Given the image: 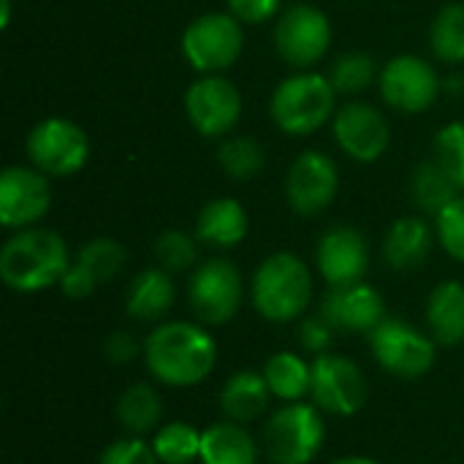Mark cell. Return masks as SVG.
Wrapping results in <instances>:
<instances>
[{"mask_svg":"<svg viewBox=\"0 0 464 464\" xmlns=\"http://www.w3.org/2000/svg\"><path fill=\"white\" fill-rule=\"evenodd\" d=\"M152 381L169 389L201 386L218 367V343L198 321H160L141 356Z\"/></svg>","mask_w":464,"mask_h":464,"instance_id":"cell-1","label":"cell"},{"mask_svg":"<svg viewBox=\"0 0 464 464\" xmlns=\"http://www.w3.org/2000/svg\"><path fill=\"white\" fill-rule=\"evenodd\" d=\"M71 261V250L57 231L38 226L22 228L0 247V280L16 294H38L60 285Z\"/></svg>","mask_w":464,"mask_h":464,"instance_id":"cell-2","label":"cell"},{"mask_svg":"<svg viewBox=\"0 0 464 464\" xmlns=\"http://www.w3.org/2000/svg\"><path fill=\"white\" fill-rule=\"evenodd\" d=\"M250 299L256 313L269 324H294L313 302L310 266L288 250L266 256L250 280Z\"/></svg>","mask_w":464,"mask_h":464,"instance_id":"cell-3","label":"cell"},{"mask_svg":"<svg viewBox=\"0 0 464 464\" xmlns=\"http://www.w3.org/2000/svg\"><path fill=\"white\" fill-rule=\"evenodd\" d=\"M269 114L283 133L310 136L337 114V90L329 76L299 71L275 87Z\"/></svg>","mask_w":464,"mask_h":464,"instance_id":"cell-4","label":"cell"},{"mask_svg":"<svg viewBox=\"0 0 464 464\" xmlns=\"http://www.w3.org/2000/svg\"><path fill=\"white\" fill-rule=\"evenodd\" d=\"M326 443V424L315 405L285 402L261 430V449L272 464H310Z\"/></svg>","mask_w":464,"mask_h":464,"instance_id":"cell-5","label":"cell"},{"mask_svg":"<svg viewBox=\"0 0 464 464\" xmlns=\"http://www.w3.org/2000/svg\"><path fill=\"white\" fill-rule=\"evenodd\" d=\"M372 359L383 372L400 381H419L432 372L438 362V343L430 332L416 329L402 318H383L370 334Z\"/></svg>","mask_w":464,"mask_h":464,"instance_id":"cell-6","label":"cell"},{"mask_svg":"<svg viewBox=\"0 0 464 464\" xmlns=\"http://www.w3.org/2000/svg\"><path fill=\"white\" fill-rule=\"evenodd\" d=\"M242 49L245 30L234 14H201L182 33V57L198 73H223L239 60Z\"/></svg>","mask_w":464,"mask_h":464,"instance_id":"cell-7","label":"cell"},{"mask_svg":"<svg viewBox=\"0 0 464 464\" xmlns=\"http://www.w3.org/2000/svg\"><path fill=\"white\" fill-rule=\"evenodd\" d=\"M245 299V283L234 261H201L188 280V304L198 324L226 326L237 318Z\"/></svg>","mask_w":464,"mask_h":464,"instance_id":"cell-8","label":"cell"},{"mask_svg":"<svg viewBox=\"0 0 464 464\" xmlns=\"http://www.w3.org/2000/svg\"><path fill=\"white\" fill-rule=\"evenodd\" d=\"M370 397L364 370L343 353H321L313 359V386L310 400L321 413L351 419Z\"/></svg>","mask_w":464,"mask_h":464,"instance_id":"cell-9","label":"cell"},{"mask_svg":"<svg viewBox=\"0 0 464 464\" xmlns=\"http://www.w3.org/2000/svg\"><path fill=\"white\" fill-rule=\"evenodd\" d=\"M27 158L46 177H73L87 166L90 139L65 117H46L27 133Z\"/></svg>","mask_w":464,"mask_h":464,"instance_id":"cell-10","label":"cell"},{"mask_svg":"<svg viewBox=\"0 0 464 464\" xmlns=\"http://www.w3.org/2000/svg\"><path fill=\"white\" fill-rule=\"evenodd\" d=\"M332 44V22L313 3L288 5L275 24V49L296 71L321 63Z\"/></svg>","mask_w":464,"mask_h":464,"instance_id":"cell-11","label":"cell"},{"mask_svg":"<svg viewBox=\"0 0 464 464\" xmlns=\"http://www.w3.org/2000/svg\"><path fill=\"white\" fill-rule=\"evenodd\" d=\"M185 114L201 136H228L242 120V95L231 79L204 73L185 92Z\"/></svg>","mask_w":464,"mask_h":464,"instance_id":"cell-12","label":"cell"},{"mask_svg":"<svg viewBox=\"0 0 464 464\" xmlns=\"http://www.w3.org/2000/svg\"><path fill=\"white\" fill-rule=\"evenodd\" d=\"M378 82H381L383 101L402 114L427 111L443 90L435 65L419 54H400L389 60Z\"/></svg>","mask_w":464,"mask_h":464,"instance_id":"cell-13","label":"cell"},{"mask_svg":"<svg viewBox=\"0 0 464 464\" xmlns=\"http://www.w3.org/2000/svg\"><path fill=\"white\" fill-rule=\"evenodd\" d=\"M337 190L340 171L326 152L307 150L291 163L285 177V201L296 215L313 218L326 212L337 198Z\"/></svg>","mask_w":464,"mask_h":464,"instance_id":"cell-14","label":"cell"},{"mask_svg":"<svg viewBox=\"0 0 464 464\" xmlns=\"http://www.w3.org/2000/svg\"><path fill=\"white\" fill-rule=\"evenodd\" d=\"M52 207L49 177L35 166H8L0 174V226L33 228Z\"/></svg>","mask_w":464,"mask_h":464,"instance_id":"cell-15","label":"cell"},{"mask_svg":"<svg viewBox=\"0 0 464 464\" xmlns=\"http://www.w3.org/2000/svg\"><path fill=\"white\" fill-rule=\"evenodd\" d=\"M334 139L348 158L375 163L392 144V128L381 109L364 101H351L334 114Z\"/></svg>","mask_w":464,"mask_h":464,"instance_id":"cell-16","label":"cell"},{"mask_svg":"<svg viewBox=\"0 0 464 464\" xmlns=\"http://www.w3.org/2000/svg\"><path fill=\"white\" fill-rule=\"evenodd\" d=\"M315 266L329 288L362 283L370 269L367 239L353 226H332L315 247Z\"/></svg>","mask_w":464,"mask_h":464,"instance_id":"cell-17","label":"cell"},{"mask_svg":"<svg viewBox=\"0 0 464 464\" xmlns=\"http://www.w3.org/2000/svg\"><path fill=\"white\" fill-rule=\"evenodd\" d=\"M318 315L334 332L370 334L386 318V302L378 288L362 280V283L329 288V294L321 302Z\"/></svg>","mask_w":464,"mask_h":464,"instance_id":"cell-18","label":"cell"},{"mask_svg":"<svg viewBox=\"0 0 464 464\" xmlns=\"http://www.w3.org/2000/svg\"><path fill=\"white\" fill-rule=\"evenodd\" d=\"M174 299L177 288L171 272L160 266H147L128 285L125 313L136 324H160L163 315H169V310L174 307Z\"/></svg>","mask_w":464,"mask_h":464,"instance_id":"cell-19","label":"cell"},{"mask_svg":"<svg viewBox=\"0 0 464 464\" xmlns=\"http://www.w3.org/2000/svg\"><path fill=\"white\" fill-rule=\"evenodd\" d=\"M272 392L266 386V378L264 372H256V370H239L234 372L223 389H220V411L228 421H237V424H256L266 416L269 411V402H272Z\"/></svg>","mask_w":464,"mask_h":464,"instance_id":"cell-20","label":"cell"},{"mask_svg":"<svg viewBox=\"0 0 464 464\" xmlns=\"http://www.w3.org/2000/svg\"><path fill=\"white\" fill-rule=\"evenodd\" d=\"M427 332L438 345L454 348L464 343V283L443 280L438 283L424 307Z\"/></svg>","mask_w":464,"mask_h":464,"instance_id":"cell-21","label":"cell"},{"mask_svg":"<svg viewBox=\"0 0 464 464\" xmlns=\"http://www.w3.org/2000/svg\"><path fill=\"white\" fill-rule=\"evenodd\" d=\"M247 237V212L237 198H212L196 218V239L215 250H231Z\"/></svg>","mask_w":464,"mask_h":464,"instance_id":"cell-22","label":"cell"},{"mask_svg":"<svg viewBox=\"0 0 464 464\" xmlns=\"http://www.w3.org/2000/svg\"><path fill=\"white\" fill-rule=\"evenodd\" d=\"M438 234H432V226L424 218H400L383 239V258L392 269L397 272H411L419 269L435 242Z\"/></svg>","mask_w":464,"mask_h":464,"instance_id":"cell-23","label":"cell"},{"mask_svg":"<svg viewBox=\"0 0 464 464\" xmlns=\"http://www.w3.org/2000/svg\"><path fill=\"white\" fill-rule=\"evenodd\" d=\"M258 440L237 421H215L201 438V464H258Z\"/></svg>","mask_w":464,"mask_h":464,"instance_id":"cell-24","label":"cell"},{"mask_svg":"<svg viewBox=\"0 0 464 464\" xmlns=\"http://www.w3.org/2000/svg\"><path fill=\"white\" fill-rule=\"evenodd\" d=\"M117 421L125 435L147 438L160 430L163 421V400L152 383H130L114 405Z\"/></svg>","mask_w":464,"mask_h":464,"instance_id":"cell-25","label":"cell"},{"mask_svg":"<svg viewBox=\"0 0 464 464\" xmlns=\"http://www.w3.org/2000/svg\"><path fill=\"white\" fill-rule=\"evenodd\" d=\"M264 378L275 400L285 402H302L310 397L313 386V362H304L296 351H277L264 362Z\"/></svg>","mask_w":464,"mask_h":464,"instance_id":"cell-26","label":"cell"},{"mask_svg":"<svg viewBox=\"0 0 464 464\" xmlns=\"http://www.w3.org/2000/svg\"><path fill=\"white\" fill-rule=\"evenodd\" d=\"M457 196H462V190L451 182V177L443 171V166L435 158L424 160V163H419L413 169V174H411V198L424 215L438 218Z\"/></svg>","mask_w":464,"mask_h":464,"instance_id":"cell-27","label":"cell"},{"mask_svg":"<svg viewBox=\"0 0 464 464\" xmlns=\"http://www.w3.org/2000/svg\"><path fill=\"white\" fill-rule=\"evenodd\" d=\"M201 438L193 424L188 421H169L152 435V449L160 464H193L201 457Z\"/></svg>","mask_w":464,"mask_h":464,"instance_id":"cell-28","label":"cell"},{"mask_svg":"<svg viewBox=\"0 0 464 464\" xmlns=\"http://www.w3.org/2000/svg\"><path fill=\"white\" fill-rule=\"evenodd\" d=\"M430 44L438 60L464 63V3H449L438 11L430 27Z\"/></svg>","mask_w":464,"mask_h":464,"instance_id":"cell-29","label":"cell"},{"mask_svg":"<svg viewBox=\"0 0 464 464\" xmlns=\"http://www.w3.org/2000/svg\"><path fill=\"white\" fill-rule=\"evenodd\" d=\"M73 261H76L82 269H87V272L95 277L98 285H103L106 280H111V277H117V275L122 272V266H125V261H128V253H125V247H122L117 239L95 237V239L84 242V245L76 250Z\"/></svg>","mask_w":464,"mask_h":464,"instance_id":"cell-30","label":"cell"},{"mask_svg":"<svg viewBox=\"0 0 464 464\" xmlns=\"http://www.w3.org/2000/svg\"><path fill=\"white\" fill-rule=\"evenodd\" d=\"M218 163L231 179L247 182L264 169L266 155H264V147L256 139H250V136H228L218 150Z\"/></svg>","mask_w":464,"mask_h":464,"instance_id":"cell-31","label":"cell"},{"mask_svg":"<svg viewBox=\"0 0 464 464\" xmlns=\"http://www.w3.org/2000/svg\"><path fill=\"white\" fill-rule=\"evenodd\" d=\"M198 239L188 231H179V228H169L163 231L158 239H155V261L160 269L171 272V275H179V272H190L198 261Z\"/></svg>","mask_w":464,"mask_h":464,"instance_id":"cell-32","label":"cell"},{"mask_svg":"<svg viewBox=\"0 0 464 464\" xmlns=\"http://www.w3.org/2000/svg\"><path fill=\"white\" fill-rule=\"evenodd\" d=\"M329 79H332L337 95H359L375 79V60L364 52H348V54L337 57Z\"/></svg>","mask_w":464,"mask_h":464,"instance_id":"cell-33","label":"cell"},{"mask_svg":"<svg viewBox=\"0 0 464 464\" xmlns=\"http://www.w3.org/2000/svg\"><path fill=\"white\" fill-rule=\"evenodd\" d=\"M435 160L451 177V182L464 190V122H449L435 136Z\"/></svg>","mask_w":464,"mask_h":464,"instance_id":"cell-34","label":"cell"},{"mask_svg":"<svg viewBox=\"0 0 464 464\" xmlns=\"http://www.w3.org/2000/svg\"><path fill=\"white\" fill-rule=\"evenodd\" d=\"M435 234L440 247L464 264V196H457L438 218H435Z\"/></svg>","mask_w":464,"mask_h":464,"instance_id":"cell-35","label":"cell"},{"mask_svg":"<svg viewBox=\"0 0 464 464\" xmlns=\"http://www.w3.org/2000/svg\"><path fill=\"white\" fill-rule=\"evenodd\" d=\"M98 464H160V459L155 457L152 443H147L144 438L125 435L101 451Z\"/></svg>","mask_w":464,"mask_h":464,"instance_id":"cell-36","label":"cell"},{"mask_svg":"<svg viewBox=\"0 0 464 464\" xmlns=\"http://www.w3.org/2000/svg\"><path fill=\"white\" fill-rule=\"evenodd\" d=\"M296 340H299V348L304 353L321 356V353H329V348L334 343V329L321 315H310V318H302L299 321Z\"/></svg>","mask_w":464,"mask_h":464,"instance_id":"cell-37","label":"cell"},{"mask_svg":"<svg viewBox=\"0 0 464 464\" xmlns=\"http://www.w3.org/2000/svg\"><path fill=\"white\" fill-rule=\"evenodd\" d=\"M103 356L114 367H128V364H133L136 359L144 356V343H139L130 332L120 329V332H111L103 340Z\"/></svg>","mask_w":464,"mask_h":464,"instance_id":"cell-38","label":"cell"},{"mask_svg":"<svg viewBox=\"0 0 464 464\" xmlns=\"http://www.w3.org/2000/svg\"><path fill=\"white\" fill-rule=\"evenodd\" d=\"M228 14H234L242 24H261L277 16L283 0H226Z\"/></svg>","mask_w":464,"mask_h":464,"instance_id":"cell-39","label":"cell"},{"mask_svg":"<svg viewBox=\"0 0 464 464\" xmlns=\"http://www.w3.org/2000/svg\"><path fill=\"white\" fill-rule=\"evenodd\" d=\"M57 288H60L68 299H87V296L95 294L98 283H95V277H92L87 269H82L76 261H71V266H68V272L63 275V280H60Z\"/></svg>","mask_w":464,"mask_h":464,"instance_id":"cell-40","label":"cell"},{"mask_svg":"<svg viewBox=\"0 0 464 464\" xmlns=\"http://www.w3.org/2000/svg\"><path fill=\"white\" fill-rule=\"evenodd\" d=\"M332 464H383V462H378V459H372V457H359V454H353V457H340V459H334Z\"/></svg>","mask_w":464,"mask_h":464,"instance_id":"cell-41","label":"cell"},{"mask_svg":"<svg viewBox=\"0 0 464 464\" xmlns=\"http://www.w3.org/2000/svg\"><path fill=\"white\" fill-rule=\"evenodd\" d=\"M3 3V16H0V24L5 27L8 24V19H11V0H0Z\"/></svg>","mask_w":464,"mask_h":464,"instance_id":"cell-42","label":"cell"}]
</instances>
